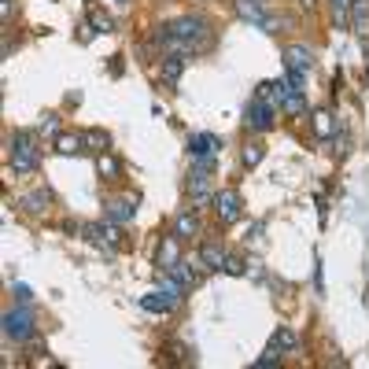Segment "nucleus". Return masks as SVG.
Listing matches in <instances>:
<instances>
[{"label":"nucleus","mask_w":369,"mask_h":369,"mask_svg":"<svg viewBox=\"0 0 369 369\" xmlns=\"http://www.w3.org/2000/svg\"><path fill=\"white\" fill-rule=\"evenodd\" d=\"M107 144H111V140H107V133H104V130H89V133H85V148H89V152H96V155L107 152Z\"/></svg>","instance_id":"25"},{"label":"nucleus","mask_w":369,"mask_h":369,"mask_svg":"<svg viewBox=\"0 0 369 369\" xmlns=\"http://www.w3.org/2000/svg\"><path fill=\"white\" fill-rule=\"evenodd\" d=\"M262 155H266V148H262V144H248V148H244V155H240V159H244V167H259V163H262Z\"/></svg>","instance_id":"26"},{"label":"nucleus","mask_w":369,"mask_h":369,"mask_svg":"<svg viewBox=\"0 0 369 369\" xmlns=\"http://www.w3.org/2000/svg\"><path fill=\"white\" fill-rule=\"evenodd\" d=\"M277 358H281V351H274V347H270L266 355H259V358H255V365H274Z\"/></svg>","instance_id":"29"},{"label":"nucleus","mask_w":369,"mask_h":369,"mask_svg":"<svg viewBox=\"0 0 369 369\" xmlns=\"http://www.w3.org/2000/svg\"><path fill=\"white\" fill-rule=\"evenodd\" d=\"M281 59H284V67L303 71V74H310V67H314V52H310L307 44H288L284 52H281Z\"/></svg>","instance_id":"6"},{"label":"nucleus","mask_w":369,"mask_h":369,"mask_svg":"<svg viewBox=\"0 0 369 369\" xmlns=\"http://www.w3.org/2000/svg\"><path fill=\"white\" fill-rule=\"evenodd\" d=\"M89 23H92L96 34H115V23H111V15H104L100 8H92V11H89Z\"/></svg>","instance_id":"24"},{"label":"nucleus","mask_w":369,"mask_h":369,"mask_svg":"<svg viewBox=\"0 0 369 369\" xmlns=\"http://www.w3.org/2000/svg\"><path fill=\"white\" fill-rule=\"evenodd\" d=\"M299 8H307V11H310V8H314V0H299Z\"/></svg>","instance_id":"33"},{"label":"nucleus","mask_w":369,"mask_h":369,"mask_svg":"<svg viewBox=\"0 0 369 369\" xmlns=\"http://www.w3.org/2000/svg\"><path fill=\"white\" fill-rule=\"evenodd\" d=\"M11 11H15V4H11V0H0V19H4V23H11Z\"/></svg>","instance_id":"32"},{"label":"nucleus","mask_w":369,"mask_h":369,"mask_svg":"<svg viewBox=\"0 0 369 369\" xmlns=\"http://www.w3.org/2000/svg\"><path fill=\"white\" fill-rule=\"evenodd\" d=\"M188 152H192V159L218 155V152H222V140H218L214 133H192V140H188Z\"/></svg>","instance_id":"8"},{"label":"nucleus","mask_w":369,"mask_h":369,"mask_svg":"<svg viewBox=\"0 0 369 369\" xmlns=\"http://www.w3.org/2000/svg\"><path fill=\"white\" fill-rule=\"evenodd\" d=\"M351 30L358 37H369V0H351Z\"/></svg>","instance_id":"14"},{"label":"nucleus","mask_w":369,"mask_h":369,"mask_svg":"<svg viewBox=\"0 0 369 369\" xmlns=\"http://www.w3.org/2000/svg\"><path fill=\"white\" fill-rule=\"evenodd\" d=\"M259 4H262V0H259Z\"/></svg>","instance_id":"35"},{"label":"nucleus","mask_w":369,"mask_h":369,"mask_svg":"<svg viewBox=\"0 0 369 369\" xmlns=\"http://www.w3.org/2000/svg\"><path fill=\"white\" fill-rule=\"evenodd\" d=\"M56 152L59 155H82L85 152V133H59L56 137Z\"/></svg>","instance_id":"17"},{"label":"nucleus","mask_w":369,"mask_h":369,"mask_svg":"<svg viewBox=\"0 0 369 369\" xmlns=\"http://www.w3.org/2000/svg\"><path fill=\"white\" fill-rule=\"evenodd\" d=\"M104 214H107V222H119V226H126V222H133L137 203H133V200H126V196H122V200H111Z\"/></svg>","instance_id":"12"},{"label":"nucleus","mask_w":369,"mask_h":369,"mask_svg":"<svg viewBox=\"0 0 369 369\" xmlns=\"http://www.w3.org/2000/svg\"><path fill=\"white\" fill-rule=\"evenodd\" d=\"M170 37H178V41H188L192 48H200L207 41V23L196 19V15H185V19H174L170 26H163Z\"/></svg>","instance_id":"2"},{"label":"nucleus","mask_w":369,"mask_h":369,"mask_svg":"<svg viewBox=\"0 0 369 369\" xmlns=\"http://www.w3.org/2000/svg\"><path fill=\"white\" fill-rule=\"evenodd\" d=\"M181 262V240L178 236H163V244H159V255H155V266L159 270H170V266H178Z\"/></svg>","instance_id":"7"},{"label":"nucleus","mask_w":369,"mask_h":369,"mask_svg":"<svg viewBox=\"0 0 369 369\" xmlns=\"http://www.w3.org/2000/svg\"><path fill=\"white\" fill-rule=\"evenodd\" d=\"M15 299H19V303H30V299H34V292H30L26 284H15Z\"/></svg>","instance_id":"31"},{"label":"nucleus","mask_w":369,"mask_h":369,"mask_svg":"<svg viewBox=\"0 0 369 369\" xmlns=\"http://www.w3.org/2000/svg\"><path fill=\"white\" fill-rule=\"evenodd\" d=\"M122 4H126V0H122Z\"/></svg>","instance_id":"34"},{"label":"nucleus","mask_w":369,"mask_h":369,"mask_svg":"<svg viewBox=\"0 0 369 369\" xmlns=\"http://www.w3.org/2000/svg\"><path fill=\"white\" fill-rule=\"evenodd\" d=\"M314 133L322 137V140H329V137H336V133H340V122H336V115H332L329 107L314 111Z\"/></svg>","instance_id":"13"},{"label":"nucleus","mask_w":369,"mask_h":369,"mask_svg":"<svg viewBox=\"0 0 369 369\" xmlns=\"http://www.w3.org/2000/svg\"><path fill=\"white\" fill-rule=\"evenodd\" d=\"M233 11H236L244 23H255V26H262V23L270 19V15L262 11L259 0H233Z\"/></svg>","instance_id":"11"},{"label":"nucleus","mask_w":369,"mask_h":369,"mask_svg":"<svg viewBox=\"0 0 369 369\" xmlns=\"http://www.w3.org/2000/svg\"><path fill=\"white\" fill-rule=\"evenodd\" d=\"M92 34H96V30H92V23L78 26V41H82V44H89V41H92Z\"/></svg>","instance_id":"30"},{"label":"nucleus","mask_w":369,"mask_h":369,"mask_svg":"<svg viewBox=\"0 0 369 369\" xmlns=\"http://www.w3.org/2000/svg\"><path fill=\"white\" fill-rule=\"evenodd\" d=\"M174 236H178V240H192V236H200V218H196V211L178 214V222H174Z\"/></svg>","instance_id":"16"},{"label":"nucleus","mask_w":369,"mask_h":369,"mask_svg":"<svg viewBox=\"0 0 369 369\" xmlns=\"http://www.w3.org/2000/svg\"><path fill=\"white\" fill-rule=\"evenodd\" d=\"M274 85H277V82H259V85H255V100L274 104Z\"/></svg>","instance_id":"28"},{"label":"nucleus","mask_w":369,"mask_h":369,"mask_svg":"<svg viewBox=\"0 0 369 369\" xmlns=\"http://www.w3.org/2000/svg\"><path fill=\"white\" fill-rule=\"evenodd\" d=\"M140 307L148 310V314H170L174 307H178V299H174V296H159V292H148V296H140Z\"/></svg>","instance_id":"15"},{"label":"nucleus","mask_w":369,"mask_h":369,"mask_svg":"<svg viewBox=\"0 0 369 369\" xmlns=\"http://www.w3.org/2000/svg\"><path fill=\"white\" fill-rule=\"evenodd\" d=\"M270 347H274V351H281V355H292V351L299 347V336L292 332V329H277L274 336H270Z\"/></svg>","instance_id":"18"},{"label":"nucleus","mask_w":369,"mask_h":369,"mask_svg":"<svg viewBox=\"0 0 369 369\" xmlns=\"http://www.w3.org/2000/svg\"><path fill=\"white\" fill-rule=\"evenodd\" d=\"M96 170H100V178H104V181L122 178V167H119V159L111 155V152H100V155H96Z\"/></svg>","instance_id":"20"},{"label":"nucleus","mask_w":369,"mask_h":369,"mask_svg":"<svg viewBox=\"0 0 369 369\" xmlns=\"http://www.w3.org/2000/svg\"><path fill=\"white\" fill-rule=\"evenodd\" d=\"M274 115H277V107L274 104H266V100H251L244 107V126L255 133H266V130H274Z\"/></svg>","instance_id":"5"},{"label":"nucleus","mask_w":369,"mask_h":369,"mask_svg":"<svg viewBox=\"0 0 369 369\" xmlns=\"http://www.w3.org/2000/svg\"><path fill=\"white\" fill-rule=\"evenodd\" d=\"M226 259H229V251L222 248V244H214V240H207V244L200 248V262H203V270H226Z\"/></svg>","instance_id":"10"},{"label":"nucleus","mask_w":369,"mask_h":369,"mask_svg":"<svg viewBox=\"0 0 369 369\" xmlns=\"http://www.w3.org/2000/svg\"><path fill=\"white\" fill-rule=\"evenodd\" d=\"M11 170L15 174H37L41 167V148H37V133H11Z\"/></svg>","instance_id":"1"},{"label":"nucleus","mask_w":369,"mask_h":369,"mask_svg":"<svg viewBox=\"0 0 369 369\" xmlns=\"http://www.w3.org/2000/svg\"><path fill=\"white\" fill-rule=\"evenodd\" d=\"M214 214L222 226H233V222H240V214H244V200H240V192L236 188H222L214 192Z\"/></svg>","instance_id":"4"},{"label":"nucleus","mask_w":369,"mask_h":369,"mask_svg":"<svg viewBox=\"0 0 369 369\" xmlns=\"http://www.w3.org/2000/svg\"><path fill=\"white\" fill-rule=\"evenodd\" d=\"M37 137H48V140L59 137V115H56V111H44V115H41V122H37Z\"/></svg>","instance_id":"23"},{"label":"nucleus","mask_w":369,"mask_h":369,"mask_svg":"<svg viewBox=\"0 0 369 369\" xmlns=\"http://www.w3.org/2000/svg\"><path fill=\"white\" fill-rule=\"evenodd\" d=\"M281 111L284 115H303V111H307V96H303V89H288L284 100H281Z\"/></svg>","instance_id":"21"},{"label":"nucleus","mask_w":369,"mask_h":369,"mask_svg":"<svg viewBox=\"0 0 369 369\" xmlns=\"http://www.w3.org/2000/svg\"><path fill=\"white\" fill-rule=\"evenodd\" d=\"M181 74H185V56H163V82L167 85H178L181 82Z\"/></svg>","instance_id":"19"},{"label":"nucleus","mask_w":369,"mask_h":369,"mask_svg":"<svg viewBox=\"0 0 369 369\" xmlns=\"http://www.w3.org/2000/svg\"><path fill=\"white\" fill-rule=\"evenodd\" d=\"M19 207L26 214H44L48 207H52V192H48V188H34V192H26V196L19 200Z\"/></svg>","instance_id":"9"},{"label":"nucleus","mask_w":369,"mask_h":369,"mask_svg":"<svg viewBox=\"0 0 369 369\" xmlns=\"http://www.w3.org/2000/svg\"><path fill=\"white\" fill-rule=\"evenodd\" d=\"M4 336H8V340H15V344H23V340L34 336V310H30L26 303L19 310H8L4 314Z\"/></svg>","instance_id":"3"},{"label":"nucleus","mask_w":369,"mask_h":369,"mask_svg":"<svg viewBox=\"0 0 369 369\" xmlns=\"http://www.w3.org/2000/svg\"><path fill=\"white\" fill-rule=\"evenodd\" d=\"M170 274L178 277V281H181L185 288H196V284H200V270H196V266H188L185 259H181L178 266H170Z\"/></svg>","instance_id":"22"},{"label":"nucleus","mask_w":369,"mask_h":369,"mask_svg":"<svg viewBox=\"0 0 369 369\" xmlns=\"http://www.w3.org/2000/svg\"><path fill=\"white\" fill-rule=\"evenodd\" d=\"M226 274H233V277H244V274H248V262L240 259V255H229V259H226Z\"/></svg>","instance_id":"27"}]
</instances>
